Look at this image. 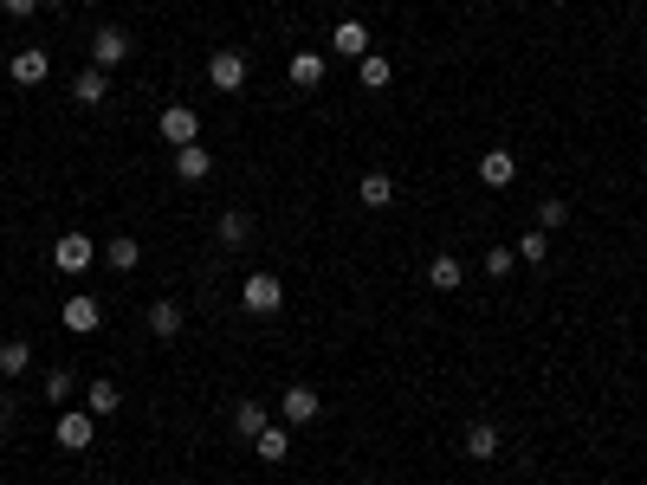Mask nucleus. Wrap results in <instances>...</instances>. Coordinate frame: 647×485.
<instances>
[{
  "instance_id": "obj_18",
  "label": "nucleus",
  "mask_w": 647,
  "mask_h": 485,
  "mask_svg": "<svg viewBox=\"0 0 647 485\" xmlns=\"http://www.w3.org/2000/svg\"><path fill=\"white\" fill-rule=\"evenodd\" d=\"M428 285H434V291H460V285H466V266H460L453 253H434V259H428Z\"/></svg>"
},
{
  "instance_id": "obj_2",
  "label": "nucleus",
  "mask_w": 647,
  "mask_h": 485,
  "mask_svg": "<svg viewBox=\"0 0 647 485\" xmlns=\"http://www.w3.org/2000/svg\"><path fill=\"white\" fill-rule=\"evenodd\" d=\"M279 304H285V285L272 279V272H253V279L240 285V311L246 317H279Z\"/></svg>"
},
{
  "instance_id": "obj_23",
  "label": "nucleus",
  "mask_w": 647,
  "mask_h": 485,
  "mask_svg": "<svg viewBox=\"0 0 647 485\" xmlns=\"http://www.w3.org/2000/svg\"><path fill=\"white\" fill-rule=\"evenodd\" d=\"M26 369H33V343H20V337H13V343H0V376H7V382H20Z\"/></svg>"
},
{
  "instance_id": "obj_4",
  "label": "nucleus",
  "mask_w": 647,
  "mask_h": 485,
  "mask_svg": "<svg viewBox=\"0 0 647 485\" xmlns=\"http://www.w3.org/2000/svg\"><path fill=\"white\" fill-rule=\"evenodd\" d=\"M130 52H136V39L123 33V26H98V33H91V65H98V72H117Z\"/></svg>"
},
{
  "instance_id": "obj_30",
  "label": "nucleus",
  "mask_w": 647,
  "mask_h": 485,
  "mask_svg": "<svg viewBox=\"0 0 647 485\" xmlns=\"http://www.w3.org/2000/svg\"><path fill=\"white\" fill-rule=\"evenodd\" d=\"M46 7V0H0V13H7V20H26V13H39Z\"/></svg>"
},
{
  "instance_id": "obj_24",
  "label": "nucleus",
  "mask_w": 647,
  "mask_h": 485,
  "mask_svg": "<svg viewBox=\"0 0 647 485\" xmlns=\"http://www.w3.org/2000/svg\"><path fill=\"white\" fill-rule=\"evenodd\" d=\"M292 85L298 91H318L324 85V52H298V59H292Z\"/></svg>"
},
{
  "instance_id": "obj_7",
  "label": "nucleus",
  "mask_w": 647,
  "mask_h": 485,
  "mask_svg": "<svg viewBox=\"0 0 647 485\" xmlns=\"http://www.w3.org/2000/svg\"><path fill=\"white\" fill-rule=\"evenodd\" d=\"M91 259H98V240H85V233H59V246H52V266L59 272H85Z\"/></svg>"
},
{
  "instance_id": "obj_3",
  "label": "nucleus",
  "mask_w": 647,
  "mask_h": 485,
  "mask_svg": "<svg viewBox=\"0 0 647 485\" xmlns=\"http://www.w3.org/2000/svg\"><path fill=\"white\" fill-rule=\"evenodd\" d=\"M318 414H324V395H318L311 382H292V388L279 395V421H285V427H311Z\"/></svg>"
},
{
  "instance_id": "obj_15",
  "label": "nucleus",
  "mask_w": 647,
  "mask_h": 485,
  "mask_svg": "<svg viewBox=\"0 0 647 485\" xmlns=\"http://www.w3.org/2000/svg\"><path fill=\"white\" fill-rule=\"evenodd\" d=\"M104 97H110V72H98V65H85V72H78L72 78V104H104Z\"/></svg>"
},
{
  "instance_id": "obj_8",
  "label": "nucleus",
  "mask_w": 647,
  "mask_h": 485,
  "mask_svg": "<svg viewBox=\"0 0 647 485\" xmlns=\"http://www.w3.org/2000/svg\"><path fill=\"white\" fill-rule=\"evenodd\" d=\"M512 175H518V156L505 143L479 149V182H486V188H512Z\"/></svg>"
},
{
  "instance_id": "obj_22",
  "label": "nucleus",
  "mask_w": 647,
  "mask_h": 485,
  "mask_svg": "<svg viewBox=\"0 0 647 485\" xmlns=\"http://www.w3.org/2000/svg\"><path fill=\"white\" fill-rule=\"evenodd\" d=\"M98 253L110 259V272H136V259H143V246L130 240V233H117V240H104Z\"/></svg>"
},
{
  "instance_id": "obj_19",
  "label": "nucleus",
  "mask_w": 647,
  "mask_h": 485,
  "mask_svg": "<svg viewBox=\"0 0 647 485\" xmlns=\"http://www.w3.org/2000/svg\"><path fill=\"white\" fill-rule=\"evenodd\" d=\"M389 78H395V65L382 59V52H369V59H356V85H363V91H389Z\"/></svg>"
},
{
  "instance_id": "obj_17",
  "label": "nucleus",
  "mask_w": 647,
  "mask_h": 485,
  "mask_svg": "<svg viewBox=\"0 0 647 485\" xmlns=\"http://www.w3.org/2000/svg\"><path fill=\"white\" fill-rule=\"evenodd\" d=\"M466 460H479V466L499 460V427H492V421H473V427H466Z\"/></svg>"
},
{
  "instance_id": "obj_12",
  "label": "nucleus",
  "mask_w": 647,
  "mask_h": 485,
  "mask_svg": "<svg viewBox=\"0 0 647 485\" xmlns=\"http://www.w3.org/2000/svg\"><path fill=\"white\" fill-rule=\"evenodd\" d=\"M253 453H259V460H266V466H279V460H292V427H285V421H272V427H266V434H259V440H253Z\"/></svg>"
},
{
  "instance_id": "obj_20",
  "label": "nucleus",
  "mask_w": 647,
  "mask_h": 485,
  "mask_svg": "<svg viewBox=\"0 0 647 485\" xmlns=\"http://www.w3.org/2000/svg\"><path fill=\"white\" fill-rule=\"evenodd\" d=\"M214 240H220V246H246V240H253V220H246L240 207H227V214L214 220Z\"/></svg>"
},
{
  "instance_id": "obj_26",
  "label": "nucleus",
  "mask_w": 647,
  "mask_h": 485,
  "mask_svg": "<svg viewBox=\"0 0 647 485\" xmlns=\"http://www.w3.org/2000/svg\"><path fill=\"white\" fill-rule=\"evenodd\" d=\"M512 253H518V259H525V266H544V253H550V233H544V227H531V233H525V240H518V246H512Z\"/></svg>"
},
{
  "instance_id": "obj_5",
  "label": "nucleus",
  "mask_w": 647,
  "mask_h": 485,
  "mask_svg": "<svg viewBox=\"0 0 647 485\" xmlns=\"http://www.w3.org/2000/svg\"><path fill=\"white\" fill-rule=\"evenodd\" d=\"M208 85L214 91H246V52H233V46H220L214 52V59H208Z\"/></svg>"
},
{
  "instance_id": "obj_6",
  "label": "nucleus",
  "mask_w": 647,
  "mask_h": 485,
  "mask_svg": "<svg viewBox=\"0 0 647 485\" xmlns=\"http://www.w3.org/2000/svg\"><path fill=\"white\" fill-rule=\"evenodd\" d=\"M156 130H162V143H169V149H182V143H195V136H201V117L188 104H169L156 117Z\"/></svg>"
},
{
  "instance_id": "obj_10",
  "label": "nucleus",
  "mask_w": 647,
  "mask_h": 485,
  "mask_svg": "<svg viewBox=\"0 0 647 485\" xmlns=\"http://www.w3.org/2000/svg\"><path fill=\"white\" fill-rule=\"evenodd\" d=\"M266 427H272V408H266V401H233V434H240V440H259Z\"/></svg>"
},
{
  "instance_id": "obj_25",
  "label": "nucleus",
  "mask_w": 647,
  "mask_h": 485,
  "mask_svg": "<svg viewBox=\"0 0 647 485\" xmlns=\"http://www.w3.org/2000/svg\"><path fill=\"white\" fill-rule=\"evenodd\" d=\"M85 408H91V414H98V421H110V414H117V408H123V395H117V382H91V388H85Z\"/></svg>"
},
{
  "instance_id": "obj_9",
  "label": "nucleus",
  "mask_w": 647,
  "mask_h": 485,
  "mask_svg": "<svg viewBox=\"0 0 647 485\" xmlns=\"http://www.w3.org/2000/svg\"><path fill=\"white\" fill-rule=\"evenodd\" d=\"M13 85H46V72H52V59H46V46H20L13 52Z\"/></svg>"
},
{
  "instance_id": "obj_1",
  "label": "nucleus",
  "mask_w": 647,
  "mask_h": 485,
  "mask_svg": "<svg viewBox=\"0 0 647 485\" xmlns=\"http://www.w3.org/2000/svg\"><path fill=\"white\" fill-rule=\"evenodd\" d=\"M52 440H59L65 453H85L91 440H98V414H91V408H59V421H52Z\"/></svg>"
},
{
  "instance_id": "obj_27",
  "label": "nucleus",
  "mask_w": 647,
  "mask_h": 485,
  "mask_svg": "<svg viewBox=\"0 0 647 485\" xmlns=\"http://www.w3.org/2000/svg\"><path fill=\"white\" fill-rule=\"evenodd\" d=\"M72 395H78V376H72V369H46V401H59V408H65Z\"/></svg>"
},
{
  "instance_id": "obj_21",
  "label": "nucleus",
  "mask_w": 647,
  "mask_h": 485,
  "mask_svg": "<svg viewBox=\"0 0 647 485\" xmlns=\"http://www.w3.org/2000/svg\"><path fill=\"white\" fill-rule=\"evenodd\" d=\"M143 324L156 330V337H175V330H182V304H175V298H156V304L143 311Z\"/></svg>"
},
{
  "instance_id": "obj_29",
  "label": "nucleus",
  "mask_w": 647,
  "mask_h": 485,
  "mask_svg": "<svg viewBox=\"0 0 647 485\" xmlns=\"http://www.w3.org/2000/svg\"><path fill=\"white\" fill-rule=\"evenodd\" d=\"M512 266H518V253H512V246H492V253H486V279H505Z\"/></svg>"
},
{
  "instance_id": "obj_11",
  "label": "nucleus",
  "mask_w": 647,
  "mask_h": 485,
  "mask_svg": "<svg viewBox=\"0 0 647 485\" xmlns=\"http://www.w3.org/2000/svg\"><path fill=\"white\" fill-rule=\"evenodd\" d=\"M330 52H343V59H369V26H363V20H337Z\"/></svg>"
},
{
  "instance_id": "obj_28",
  "label": "nucleus",
  "mask_w": 647,
  "mask_h": 485,
  "mask_svg": "<svg viewBox=\"0 0 647 485\" xmlns=\"http://www.w3.org/2000/svg\"><path fill=\"white\" fill-rule=\"evenodd\" d=\"M563 220H570V201H563V194H544L538 201V227L550 233V227H563Z\"/></svg>"
},
{
  "instance_id": "obj_16",
  "label": "nucleus",
  "mask_w": 647,
  "mask_h": 485,
  "mask_svg": "<svg viewBox=\"0 0 647 485\" xmlns=\"http://www.w3.org/2000/svg\"><path fill=\"white\" fill-rule=\"evenodd\" d=\"M356 201H363L369 214H382V207L395 201V182H389V175H382V169H369L363 182H356Z\"/></svg>"
},
{
  "instance_id": "obj_13",
  "label": "nucleus",
  "mask_w": 647,
  "mask_h": 485,
  "mask_svg": "<svg viewBox=\"0 0 647 485\" xmlns=\"http://www.w3.org/2000/svg\"><path fill=\"white\" fill-rule=\"evenodd\" d=\"M175 175H182V182H208V175H214V156L201 143H182V149H175Z\"/></svg>"
},
{
  "instance_id": "obj_14",
  "label": "nucleus",
  "mask_w": 647,
  "mask_h": 485,
  "mask_svg": "<svg viewBox=\"0 0 647 485\" xmlns=\"http://www.w3.org/2000/svg\"><path fill=\"white\" fill-rule=\"evenodd\" d=\"M98 324H104L98 298H65V330H72V337H91Z\"/></svg>"
}]
</instances>
